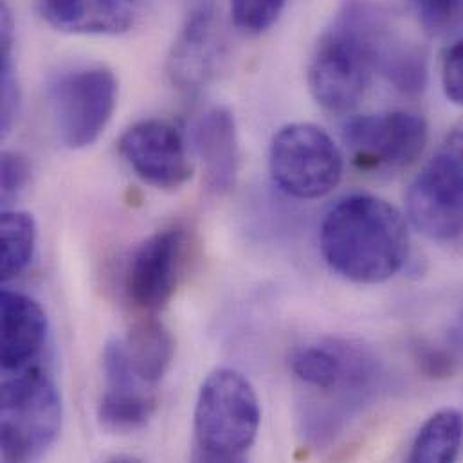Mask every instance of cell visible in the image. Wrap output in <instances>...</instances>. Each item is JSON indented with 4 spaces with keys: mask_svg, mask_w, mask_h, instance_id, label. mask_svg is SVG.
Returning a JSON list of instances; mask_svg holds the SVG:
<instances>
[{
    "mask_svg": "<svg viewBox=\"0 0 463 463\" xmlns=\"http://www.w3.org/2000/svg\"><path fill=\"white\" fill-rule=\"evenodd\" d=\"M125 348L136 375L145 384L159 383L175 357L172 332L154 316H145L130 328Z\"/></svg>",
    "mask_w": 463,
    "mask_h": 463,
    "instance_id": "obj_16",
    "label": "cell"
},
{
    "mask_svg": "<svg viewBox=\"0 0 463 463\" xmlns=\"http://www.w3.org/2000/svg\"><path fill=\"white\" fill-rule=\"evenodd\" d=\"M234 25L245 34H261L283 13L287 0H230Z\"/></svg>",
    "mask_w": 463,
    "mask_h": 463,
    "instance_id": "obj_21",
    "label": "cell"
},
{
    "mask_svg": "<svg viewBox=\"0 0 463 463\" xmlns=\"http://www.w3.org/2000/svg\"><path fill=\"white\" fill-rule=\"evenodd\" d=\"M61 143L72 150L94 145L118 105V80L109 67H76L56 76L49 89Z\"/></svg>",
    "mask_w": 463,
    "mask_h": 463,
    "instance_id": "obj_8",
    "label": "cell"
},
{
    "mask_svg": "<svg viewBox=\"0 0 463 463\" xmlns=\"http://www.w3.org/2000/svg\"><path fill=\"white\" fill-rule=\"evenodd\" d=\"M442 87L449 101L463 107V38L448 49L442 60Z\"/></svg>",
    "mask_w": 463,
    "mask_h": 463,
    "instance_id": "obj_24",
    "label": "cell"
},
{
    "mask_svg": "<svg viewBox=\"0 0 463 463\" xmlns=\"http://www.w3.org/2000/svg\"><path fill=\"white\" fill-rule=\"evenodd\" d=\"M388 11L372 0H346L317 40L307 81L316 103L330 114H348L377 74V42Z\"/></svg>",
    "mask_w": 463,
    "mask_h": 463,
    "instance_id": "obj_2",
    "label": "cell"
},
{
    "mask_svg": "<svg viewBox=\"0 0 463 463\" xmlns=\"http://www.w3.org/2000/svg\"><path fill=\"white\" fill-rule=\"evenodd\" d=\"M195 145L208 192L217 197L230 194L238 177L240 148L236 123L226 107H213L203 114L195 127Z\"/></svg>",
    "mask_w": 463,
    "mask_h": 463,
    "instance_id": "obj_15",
    "label": "cell"
},
{
    "mask_svg": "<svg viewBox=\"0 0 463 463\" xmlns=\"http://www.w3.org/2000/svg\"><path fill=\"white\" fill-rule=\"evenodd\" d=\"M118 148L134 174L157 190H177L194 175L184 139L168 121L145 119L132 125Z\"/></svg>",
    "mask_w": 463,
    "mask_h": 463,
    "instance_id": "obj_12",
    "label": "cell"
},
{
    "mask_svg": "<svg viewBox=\"0 0 463 463\" xmlns=\"http://www.w3.org/2000/svg\"><path fill=\"white\" fill-rule=\"evenodd\" d=\"M422 29L435 38L463 33V0H411Z\"/></svg>",
    "mask_w": 463,
    "mask_h": 463,
    "instance_id": "obj_20",
    "label": "cell"
},
{
    "mask_svg": "<svg viewBox=\"0 0 463 463\" xmlns=\"http://www.w3.org/2000/svg\"><path fill=\"white\" fill-rule=\"evenodd\" d=\"M226 38L212 0H197L172 45L166 74L183 92L206 89L224 69Z\"/></svg>",
    "mask_w": 463,
    "mask_h": 463,
    "instance_id": "obj_11",
    "label": "cell"
},
{
    "mask_svg": "<svg viewBox=\"0 0 463 463\" xmlns=\"http://www.w3.org/2000/svg\"><path fill=\"white\" fill-rule=\"evenodd\" d=\"M13 43H0V125L2 136L11 132V127L18 114L20 89L13 65Z\"/></svg>",
    "mask_w": 463,
    "mask_h": 463,
    "instance_id": "obj_22",
    "label": "cell"
},
{
    "mask_svg": "<svg viewBox=\"0 0 463 463\" xmlns=\"http://www.w3.org/2000/svg\"><path fill=\"white\" fill-rule=\"evenodd\" d=\"M290 372L312 397L319 395L312 404L323 408L303 419L305 433L316 442L335 437L373 395L379 381V364L373 355L345 339H325L296 348Z\"/></svg>",
    "mask_w": 463,
    "mask_h": 463,
    "instance_id": "obj_3",
    "label": "cell"
},
{
    "mask_svg": "<svg viewBox=\"0 0 463 463\" xmlns=\"http://www.w3.org/2000/svg\"><path fill=\"white\" fill-rule=\"evenodd\" d=\"M38 5L58 31L114 36L136 24L141 0H38Z\"/></svg>",
    "mask_w": 463,
    "mask_h": 463,
    "instance_id": "obj_14",
    "label": "cell"
},
{
    "mask_svg": "<svg viewBox=\"0 0 463 463\" xmlns=\"http://www.w3.org/2000/svg\"><path fill=\"white\" fill-rule=\"evenodd\" d=\"M2 279L9 281L27 270L36 249V222L25 212H4L0 221Z\"/></svg>",
    "mask_w": 463,
    "mask_h": 463,
    "instance_id": "obj_19",
    "label": "cell"
},
{
    "mask_svg": "<svg viewBox=\"0 0 463 463\" xmlns=\"http://www.w3.org/2000/svg\"><path fill=\"white\" fill-rule=\"evenodd\" d=\"M462 446L463 413L457 408H444L419 430L408 458L410 462H455Z\"/></svg>",
    "mask_w": 463,
    "mask_h": 463,
    "instance_id": "obj_18",
    "label": "cell"
},
{
    "mask_svg": "<svg viewBox=\"0 0 463 463\" xmlns=\"http://www.w3.org/2000/svg\"><path fill=\"white\" fill-rule=\"evenodd\" d=\"M319 249L337 276L377 285L402 270L410 256V234L395 206L373 195H352L325 215Z\"/></svg>",
    "mask_w": 463,
    "mask_h": 463,
    "instance_id": "obj_1",
    "label": "cell"
},
{
    "mask_svg": "<svg viewBox=\"0 0 463 463\" xmlns=\"http://www.w3.org/2000/svg\"><path fill=\"white\" fill-rule=\"evenodd\" d=\"M2 368L16 373L36 364L47 343V316L38 301L16 290H2Z\"/></svg>",
    "mask_w": 463,
    "mask_h": 463,
    "instance_id": "obj_13",
    "label": "cell"
},
{
    "mask_svg": "<svg viewBox=\"0 0 463 463\" xmlns=\"http://www.w3.org/2000/svg\"><path fill=\"white\" fill-rule=\"evenodd\" d=\"M269 170L283 194L299 201H316L337 188L345 157L321 127L290 123L281 127L270 141Z\"/></svg>",
    "mask_w": 463,
    "mask_h": 463,
    "instance_id": "obj_7",
    "label": "cell"
},
{
    "mask_svg": "<svg viewBox=\"0 0 463 463\" xmlns=\"http://www.w3.org/2000/svg\"><path fill=\"white\" fill-rule=\"evenodd\" d=\"M406 208L424 236L463 247V121L411 183Z\"/></svg>",
    "mask_w": 463,
    "mask_h": 463,
    "instance_id": "obj_6",
    "label": "cell"
},
{
    "mask_svg": "<svg viewBox=\"0 0 463 463\" xmlns=\"http://www.w3.org/2000/svg\"><path fill=\"white\" fill-rule=\"evenodd\" d=\"M156 410L157 399L141 386H107L98 404V419L103 430L127 435L143 430Z\"/></svg>",
    "mask_w": 463,
    "mask_h": 463,
    "instance_id": "obj_17",
    "label": "cell"
},
{
    "mask_svg": "<svg viewBox=\"0 0 463 463\" xmlns=\"http://www.w3.org/2000/svg\"><path fill=\"white\" fill-rule=\"evenodd\" d=\"M2 383V458L34 462L56 442L61 428V397L42 366L5 373Z\"/></svg>",
    "mask_w": 463,
    "mask_h": 463,
    "instance_id": "obj_5",
    "label": "cell"
},
{
    "mask_svg": "<svg viewBox=\"0 0 463 463\" xmlns=\"http://www.w3.org/2000/svg\"><path fill=\"white\" fill-rule=\"evenodd\" d=\"M260 422V401L250 383L232 368L212 372L201 386L195 406L199 460H241L256 440Z\"/></svg>",
    "mask_w": 463,
    "mask_h": 463,
    "instance_id": "obj_4",
    "label": "cell"
},
{
    "mask_svg": "<svg viewBox=\"0 0 463 463\" xmlns=\"http://www.w3.org/2000/svg\"><path fill=\"white\" fill-rule=\"evenodd\" d=\"M190 252L184 226H170L148 236L132 254L125 272L128 303L145 316L159 314L174 298Z\"/></svg>",
    "mask_w": 463,
    "mask_h": 463,
    "instance_id": "obj_10",
    "label": "cell"
},
{
    "mask_svg": "<svg viewBox=\"0 0 463 463\" xmlns=\"http://www.w3.org/2000/svg\"><path fill=\"white\" fill-rule=\"evenodd\" d=\"M451 343L455 346V350L463 355V307L455 321V326H453V332H451Z\"/></svg>",
    "mask_w": 463,
    "mask_h": 463,
    "instance_id": "obj_25",
    "label": "cell"
},
{
    "mask_svg": "<svg viewBox=\"0 0 463 463\" xmlns=\"http://www.w3.org/2000/svg\"><path fill=\"white\" fill-rule=\"evenodd\" d=\"M31 179L29 161L16 152L2 154V201L9 204L27 186Z\"/></svg>",
    "mask_w": 463,
    "mask_h": 463,
    "instance_id": "obj_23",
    "label": "cell"
},
{
    "mask_svg": "<svg viewBox=\"0 0 463 463\" xmlns=\"http://www.w3.org/2000/svg\"><path fill=\"white\" fill-rule=\"evenodd\" d=\"M343 145L352 165L364 174H397L410 168L428 143V123L406 110H390L350 119Z\"/></svg>",
    "mask_w": 463,
    "mask_h": 463,
    "instance_id": "obj_9",
    "label": "cell"
}]
</instances>
